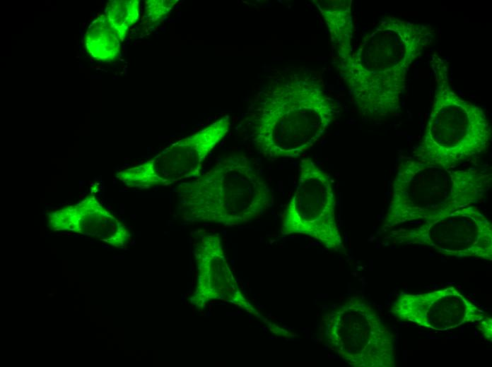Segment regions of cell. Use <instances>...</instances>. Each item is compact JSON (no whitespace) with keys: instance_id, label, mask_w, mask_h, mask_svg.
I'll list each match as a JSON object with an SVG mask.
<instances>
[{"instance_id":"cell-14","label":"cell","mask_w":492,"mask_h":367,"mask_svg":"<svg viewBox=\"0 0 492 367\" xmlns=\"http://www.w3.org/2000/svg\"><path fill=\"white\" fill-rule=\"evenodd\" d=\"M105 16L122 42L129 28L139 18V1L137 0L110 1L106 5Z\"/></svg>"},{"instance_id":"cell-6","label":"cell","mask_w":492,"mask_h":367,"mask_svg":"<svg viewBox=\"0 0 492 367\" xmlns=\"http://www.w3.org/2000/svg\"><path fill=\"white\" fill-rule=\"evenodd\" d=\"M465 205L448 169L418 158L401 165L385 224L430 220Z\"/></svg>"},{"instance_id":"cell-1","label":"cell","mask_w":492,"mask_h":367,"mask_svg":"<svg viewBox=\"0 0 492 367\" xmlns=\"http://www.w3.org/2000/svg\"><path fill=\"white\" fill-rule=\"evenodd\" d=\"M430 37L426 26L390 16L364 37L356 52L341 59L342 74L363 114L396 111L409 66Z\"/></svg>"},{"instance_id":"cell-8","label":"cell","mask_w":492,"mask_h":367,"mask_svg":"<svg viewBox=\"0 0 492 367\" xmlns=\"http://www.w3.org/2000/svg\"><path fill=\"white\" fill-rule=\"evenodd\" d=\"M492 227L477 207L465 205L396 237L399 242L428 246L445 256L491 260Z\"/></svg>"},{"instance_id":"cell-3","label":"cell","mask_w":492,"mask_h":367,"mask_svg":"<svg viewBox=\"0 0 492 367\" xmlns=\"http://www.w3.org/2000/svg\"><path fill=\"white\" fill-rule=\"evenodd\" d=\"M176 192L187 219L228 226L261 216L271 199L268 184L243 155L221 160L204 175L179 185Z\"/></svg>"},{"instance_id":"cell-10","label":"cell","mask_w":492,"mask_h":367,"mask_svg":"<svg viewBox=\"0 0 492 367\" xmlns=\"http://www.w3.org/2000/svg\"><path fill=\"white\" fill-rule=\"evenodd\" d=\"M226 115L197 133L173 143L154 159L157 174L167 185L199 176L206 155L227 133Z\"/></svg>"},{"instance_id":"cell-9","label":"cell","mask_w":492,"mask_h":367,"mask_svg":"<svg viewBox=\"0 0 492 367\" xmlns=\"http://www.w3.org/2000/svg\"><path fill=\"white\" fill-rule=\"evenodd\" d=\"M391 312L401 320L438 331L452 330L486 318L481 309L455 287L401 294Z\"/></svg>"},{"instance_id":"cell-4","label":"cell","mask_w":492,"mask_h":367,"mask_svg":"<svg viewBox=\"0 0 492 367\" xmlns=\"http://www.w3.org/2000/svg\"><path fill=\"white\" fill-rule=\"evenodd\" d=\"M491 132L484 111L443 83L436 90L417 157L448 169L485 150Z\"/></svg>"},{"instance_id":"cell-15","label":"cell","mask_w":492,"mask_h":367,"mask_svg":"<svg viewBox=\"0 0 492 367\" xmlns=\"http://www.w3.org/2000/svg\"><path fill=\"white\" fill-rule=\"evenodd\" d=\"M118 178L129 187L148 188L156 185H167L156 172L153 159L138 166L124 169Z\"/></svg>"},{"instance_id":"cell-12","label":"cell","mask_w":492,"mask_h":367,"mask_svg":"<svg viewBox=\"0 0 492 367\" xmlns=\"http://www.w3.org/2000/svg\"><path fill=\"white\" fill-rule=\"evenodd\" d=\"M348 1H332L319 6L341 59L350 54L353 25L350 3Z\"/></svg>"},{"instance_id":"cell-2","label":"cell","mask_w":492,"mask_h":367,"mask_svg":"<svg viewBox=\"0 0 492 367\" xmlns=\"http://www.w3.org/2000/svg\"><path fill=\"white\" fill-rule=\"evenodd\" d=\"M253 121V140L269 158H296L313 146L334 120L336 107L311 74L295 73L267 94Z\"/></svg>"},{"instance_id":"cell-11","label":"cell","mask_w":492,"mask_h":367,"mask_svg":"<svg viewBox=\"0 0 492 367\" xmlns=\"http://www.w3.org/2000/svg\"><path fill=\"white\" fill-rule=\"evenodd\" d=\"M64 230L97 237L113 246L121 247L128 234L124 226L97 201L87 197L77 205L65 207Z\"/></svg>"},{"instance_id":"cell-16","label":"cell","mask_w":492,"mask_h":367,"mask_svg":"<svg viewBox=\"0 0 492 367\" xmlns=\"http://www.w3.org/2000/svg\"><path fill=\"white\" fill-rule=\"evenodd\" d=\"M176 0H148L145 4V14L151 22H156L167 16Z\"/></svg>"},{"instance_id":"cell-13","label":"cell","mask_w":492,"mask_h":367,"mask_svg":"<svg viewBox=\"0 0 492 367\" xmlns=\"http://www.w3.org/2000/svg\"><path fill=\"white\" fill-rule=\"evenodd\" d=\"M120 42L105 14L100 15L90 24L84 36L88 54L102 61H110L118 56Z\"/></svg>"},{"instance_id":"cell-7","label":"cell","mask_w":492,"mask_h":367,"mask_svg":"<svg viewBox=\"0 0 492 367\" xmlns=\"http://www.w3.org/2000/svg\"><path fill=\"white\" fill-rule=\"evenodd\" d=\"M335 205L329 176L311 160H302L296 188L282 217L281 233L307 235L329 250L344 249Z\"/></svg>"},{"instance_id":"cell-5","label":"cell","mask_w":492,"mask_h":367,"mask_svg":"<svg viewBox=\"0 0 492 367\" xmlns=\"http://www.w3.org/2000/svg\"><path fill=\"white\" fill-rule=\"evenodd\" d=\"M329 347L356 367H393L396 351L393 334L375 310L352 297L324 316Z\"/></svg>"}]
</instances>
